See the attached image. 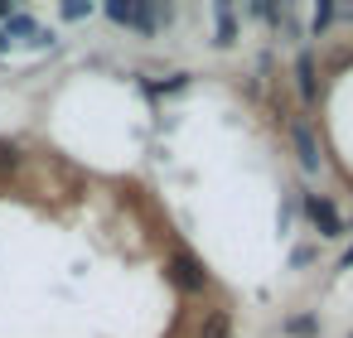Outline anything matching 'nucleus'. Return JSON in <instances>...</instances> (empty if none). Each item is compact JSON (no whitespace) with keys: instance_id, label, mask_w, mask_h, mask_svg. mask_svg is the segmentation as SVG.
<instances>
[{"instance_id":"obj_1","label":"nucleus","mask_w":353,"mask_h":338,"mask_svg":"<svg viewBox=\"0 0 353 338\" xmlns=\"http://www.w3.org/2000/svg\"><path fill=\"white\" fill-rule=\"evenodd\" d=\"M107 15H112L117 25H126V30H141V34H155V30H160V15H155L150 6H136V0H126V6H121V0H112Z\"/></svg>"},{"instance_id":"obj_2","label":"nucleus","mask_w":353,"mask_h":338,"mask_svg":"<svg viewBox=\"0 0 353 338\" xmlns=\"http://www.w3.org/2000/svg\"><path fill=\"white\" fill-rule=\"evenodd\" d=\"M170 280H174L179 290L199 295V290L208 285V271H203V261H194L189 251H174V256H170Z\"/></svg>"},{"instance_id":"obj_3","label":"nucleus","mask_w":353,"mask_h":338,"mask_svg":"<svg viewBox=\"0 0 353 338\" xmlns=\"http://www.w3.org/2000/svg\"><path fill=\"white\" fill-rule=\"evenodd\" d=\"M305 213H310V222L319 227V237H339V232H343V218H339V208H334L329 198L310 193V198H305Z\"/></svg>"},{"instance_id":"obj_4","label":"nucleus","mask_w":353,"mask_h":338,"mask_svg":"<svg viewBox=\"0 0 353 338\" xmlns=\"http://www.w3.org/2000/svg\"><path fill=\"white\" fill-rule=\"evenodd\" d=\"M290 136H295V150H300V169H305V174H314V169H319V145H314L310 126H305V121H295V126H290Z\"/></svg>"},{"instance_id":"obj_5","label":"nucleus","mask_w":353,"mask_h":338,"mask_svg":"<svg viewBox=\"0 0 353 338\" xmlns=\"http://www.w3.org/2000/svg\"><path fill=\"white\" fill-rule=\"evenodd\" d=\"M199 338H232V319L223 309H208L203 324H199Z\"/></svg>"},{"instance_id":"obj_6","label":"nucleus","mask_w":353,"mask_h":338,"mask_svg":"<svg viewBox=\"0 0 353 338\" xmlns=\"http://www.w3.org/2000/svg\"><path fill=\"white\" fill-rule=\"evenodd\" d=\"M295 78H300V97H305V102H314V59H310V54H300Z\"/></svg>"},{"instance_id":"obj_7","label":"nucleus","mask_w":353,"mask_h":338,"mask_svg":"<svg viewBox=\"0 0 353 338\" xmlns=\"http://www.w3.org/2000/svg\"><path fill=\"white\" fill-rule=\"evenodd\" d=\"M232 39H237V25H232V6H218V39H213V44H218V49H228Z\"/></svg>"},{"instance_id":"obj_8","label":"nucleus","mask_w":353,"mask_h":338,"mask_svg":"<svg viewBox=\"0 0 353 338\" xmlns=\"http://www.w3.org/2000/svg\"><path fill=\"white\" fill-rule=\"evenodd\" d=\"M20 165V150L15 145H0V169H15Z\"/></svg>"},{"instance_id":"obj_9","label":"nucleus","mask_w":353,"mask_h":338,"mask_svg":"<svg viewBox=\"0 0 353 338\" xmlns=\"http://www.w3.org/2000/svg\"><path fill=\"white\" fill-rule=\"evenodd\" d=\"M329 20H334V6H319V10H314V30H324Z\"/></svg>"},{"instance_id":"obj_10","label":"nucleus","mask_w":353,"mask_h":338,"mask_svg":"<svg viewBox=\"0 0 353 338\" xmlns=\"http://www.w3.org/2000/svg\"><path fill=\"white\" fill-rule=\"evenodd\" d=\"M310 261H314V251H310V246H300V251L290 256V266H310Z\"/></svg>"},{"instance_id":"obj_11","label":"nucleus","mask_w":353,"mask_h":338,"mask_svg":"<svg viewBox=\"0 0 353 338\" xmlns=\"http://www.w3.org/2000/svg\"><path fill=\"white\" fill-rule=\"evenodd\" d=\"M339 266H343V271H353V246L343 251V261H339Z\"/></svg>"}]
</instances>
